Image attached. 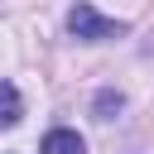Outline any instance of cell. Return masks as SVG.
Wrapping results in <instances>:
<instances>
[{"label":"cell","mask_w":154,"mask_h":154,"mask_svg":"<svg viewBox=\"0 0 154 154\" xmlns=\"http://www.w3.org/2000/svg\"><path fill=\"white\" fill-rule=\"evenodd\" d=\"M67 29H72V38H82V43H106V38H120V34H125V19H106L96 5H77V10L67 14Z\"/></svg>","instance_id":"obj_1"},{"label":"cell","mask_w":154,"mask_h":154,"mask_svg":"<svg viewBox=\"0 0 154 154\" xmlns=\"http://www.w3.org/2000/svg\"><path fill=\"white\" fill-rule=\"evenodd\" d=\"M82 149H87V144H82L77 130H48L43 144H38V154H82Z\"/></svg>","instance_id":"obj_2"},{"label":"cell","mask_w":154,"mask_h":154,"mask_svg":"<svg viewBox=\"0 0 154 154\" xmlns=\"http://www.w3.org/2000/svg\"><path fill=\"white\" fill-rule=\"evenodd\" d=\"M19 116H24V101H19L14 82H0V125H14Z\"/></svg>","instance_id":"obj_3"},{"label":"cell","mask_w":154,"mask_h":154,"mask_svg":"<svg viewBox=\"0 0 154 154\" xmlns=\"http://www.w3.org/2000/svg\"><path fill=\"white\" fill-rule=\"evenodd\" d=\"M120 106H125V96H120V91H111V87H106V91H96V101H91L96 120H111V116H116Z\"/></svg>","instance_id":"obj_4"}]
</instances>
